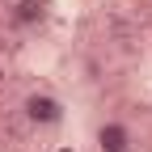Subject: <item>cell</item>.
Here are the masks:
<instances>
[{
	"instance_id": "cell-1",
	"label": "cell",
	"mask_w": 152,
	"mask_h": 152,
	"mask_svg": "<svg viewBox=\"0 0 152 152\" xmlns=\"http://www.w3.org/2000/svg\"><path fill=\"white\" fill-rule=\"evenodd\" d=\"M21 114H26V123H34V127H59L64 123V102L55 97V93H26Z\"/></svg>"
},
{
	"instance_id": "cell-2",
	"label": "cell",
	"mask_w": 152,
	"mask_h": 152,
	"mask_svg": "<svg viewBox=\"0 0 152 152\" xmlns=\"http://www.w3.org/2000/svg\"><path fill=\"white\" fill-rule=\"evenodd\" d=\"M97 148L102 152H131V127L118 123V118H110L97 127Z\"/></svg>"
},
{
	"instance_id": "cell-3",
	"label": "cell",
	"mask_w": 152,
	"mask_h": 152,
	"mask_svg": "<svg viewBox=\"0 0 152 152\" xmlns=\"http://www.w3.org/2000/svg\"><path fill=\"white\" fill-rule=\"evenodd\" d=\"M47 17V0H17L13 4V21L17 26H38Z\"/></svg>"
}]
</instances>
